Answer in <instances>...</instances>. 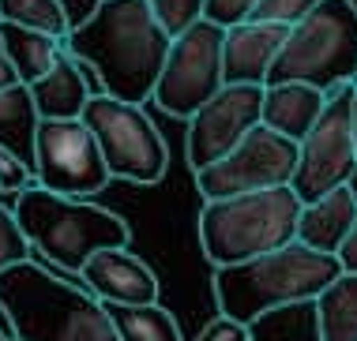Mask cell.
<instances>
[{
	"mask_svg": "<svg viewBox=\"0 0 357 341\" xmlns=\"http://www.w3.org/2000/svg\"><path fill=\"white\" fill-rule=\"evenodd\" d=\"M169 42L147 0H98V8L68 31L64 49L98 75L105 94L143 105L154 97Z\"/></svg>",
	"mask_w": 357,
	"mask_h": 341,
	"instance_id": "obj_1",
	"label": "cell"
},
{
	"mask_svg": "<svg viewBox=\"0 0 357 341\" xmlns=\"http://www.w3.org/2000/svg\"><path fill=\"white\" fill-rule=\"evenodd\" d=\"M0 311L19 341H121L109 304L38 259L0 270Z\"/></svg>",
	"mask_w": 357,
	"mask_h": 341,
	"instance_id": "obj_2",
	"label": "cell"
},
{
	"mask_svg": "<svg viewBox=\"0 0 357 341\" xmlns=\"http://www.w3.org/2000/svg\"><path fill=\"white\" fill-rule=\"evenodd\" d=\"M339 274V255H327V251L294 240L286 248L267 251V255L234 262V267H215L211 285H215V304L222 315L248 326L256 315L271 308L316 300Z\"/></svg>",
	"mask_w": 357,
	"mask_h": 341,
	"instance_id": "obj_3",
	"label": "cell"
},
{
	"mask_svg": "<svg viewBox=\"0 0 357 341\" xmlns=\"http://www.w3.org/2000/svg\"><path fill=\"white\" fill-rule=\"evenodd\" d=\"M15 218L34 248V259H45L64 278L83 281V262L102 248H128L132 229L121 214L91 199L56 195L42 184H31L15 195Z\"/></svg>",
	"mask_w": 357,
	"mask_h": 341,
	"instance_id": "obj_4",
	"label": "cell"
},
{
	"mask_svg": "<svg viewBox=\"0 0 357 341\" xmlns=\"http://www.w3.org/2000/svg\"><path fill=\"white\" fill-rule=\"evenodd\" d=\"M301 207V195L289 184L226 195V199H204L199 248H204L211 267H234V262L267 255V251L297 240Z\"/></svg>",
	"mask_w": 357,
	"mask_h": 341,
	"instance_id": "obj_5",
	"label": "cell"
},
{
	"mask_svg": "<svg viewBox=\"0 0 357 341\" xmlns=\"http://www.w3.org/2000/svg\"><path fill=\"white\" fill-rule=\"evenodd\" d=\"M357 79V4L324 0L289 26L267 83H308L331 94L335 86Z\"/></svg>",
	"mask_w": 357,
	"mask_h": 341,
	"instance_id": "obj_6",
	"label": "cell"
},
{
	"mask_svg": "<svg viewBox=\"0 0 357 341\" xmlns=\"http://www.w3.org/2000/svg\"><path fill=\"white\" fill-rule=\"evenodd\" d=\"M79 120L98 139V150L109 165L113 180L128 184H158L169 169V146L143 105L121 102L113 94H91Z\"/></svg>",
	"mask_w": 357,
	"mask_h": 341,
	"instance_id": "obj_7",
	"label": "cell"
},
{
	"mask_svg": "<svg viewBox=\"0 0 357 341\" xmlns=\"http://www.w3.org/2000/svg\"><path fill=\"white\" fill-rule=\"evenodd\" d=\"M357 169V135H354V83H342L327 94V105L316 128L297 143V173L294 188L301 203L350 184Z\"/></svg>",
	"mask_w": 357,
	"mask_h": 341,
	"instance_id": "obj_8",
	"label": "cell"
},
{
	"mask_svg": "<svg viewBox=\"0 0 357 341\" xmlns=\"http://www.w3.org/2000/svg\"><path fill=\"white\" fill-rule=\"evenodd\" d=\"M222 38H226V26L211 23L204 15L199 23H192L185 34L169 42L166 64H162L158 86H154V102L162 113L188 120L199 105H207L226 86V79H222Z\"/></svg>",
	"mask_w": 357,
	"mask_h": 341,
	"instance_id": "obj_9",
	"label": "cell"
},
{
	"mask_svg": "<svg viewBox=\"0 0 357 341\" xmlns=\"http://www.w3.org/2000/svg\"><path fill=\"white\" fill-rule=\"evenodd\" d=\"M294 173H297V143L271 132L267 124H256L226 158L196 173V188L204 199H226V195L294 184Z\"/></svg>",
	"mask_w": 357,
	"mask_h": 341,
	"instance_id": "obj_10",
	"label": "cell"
},
{
	"mask_svg": "<svg viewBox=\"0 0 357 341\" xmlns=\"http://www.w3.org/2000/svg\"><path fill=\"white\" fill-rule=\"evenodd\" d=\"M98 139L83 120H42L38 124V165L34 184L72 199H91L109 184Z\"/></svg>",
	"mask_w": 357,
	"mask_h": 341,
	"instance_id": "obj_11",
	"label": "cell"
},
{
	"mask_svg": "<svg viewBox=\"0 0 357 341\" xmlns=\"http://www.w3.org/2000/svg\"><path fill=\"white\" fill-rule=\"evenodd\" d=\"M256 124H264V86L259 83H226L207 105H199L188 116L185 158L192 165V173L226 158Z\"/></svg>",
	"mask_w": 357,
	"mask_h": 341,
	"instance_id": "obj_12",
	"label": "cell"
},
{
	"mask_svg": "<svg viewBox=\"0 0 357 341\" xmlns=\"http://www.w3.org/2000/svg\"><path fill=\"white\" fill-rule=\"evenodd\" d=\"M79 278L102 304H154L158 300V274L128 248L94 251L83 262Z\"/></svg>",
	"mask_w": 357,
	"mask_h": 341,
	"instance_id": "obj_13",
	"label": "cell"
},
{
	"mask_svg": "<svg viewBox=\"0 0 357 341\" xmlns=\"http://www.w3.org/2000/svg\"><path fill=\"white\" fill-rule=\"evenodd\" d=\"M286 34H289L286 23H264V19H245V23L226 26V38H222V79L264 86Z\"/></svg>",
	"mask_w": 357,
	"mask_h": 341,
	"instance_id": "obj_14",
	"label": "cell"
},
{
	"mask_svg": "<svg viewBox=\"0 0 357 341\" xmlns=\"http://www.w3.org/2000/svg\"><path fill=\"white\" fill-rule=\"evenodd\" d=\"M91 94H102L98 75L79 56H72L68 49H61V56L53 61L50 72L31 83V97L42 120H79Z\"/></svg>",
	"mask_w": 357,
	"mask_h": 341,
	"instance_id": "obj_15",
	"label": "cell"
},
{
	"mask_svg": "<svg viewBox=\"0 0 357 341\" xmlns=\"http://www.w3.org/2000/svg\"><path fill=\"white\" fill-rule=\"evenodd\" d=\"M354 225H357V195L350 184H342V188L327 191L301 207L297 240L316 251H327V255H339V248L354 232Z\"/></svg>",
	"mask_w": 357,
	"mask_h": 341,
	"instance_id": "obj_16",
	"label": "cell"
},
{
	"mask_svg": "<svg viewBox=\"0 0 357 341\" xmlns=\"http://www.w3.org/2000/svg\"><path fill=\"white\" fill-rule=\"evenodd\" d=\"M327 105V94L308 83H271L264 86V124L286 139L301 143L316 128Z\"/></svg>",
	"mask_w": 357,
	"mask_h": 341,
	"instance_id": "obj_17",
	"label": "cell"
},
{
	"mask_svg": "<svg viewBox=\"0 0 357 341\" xmlns=\"http://www.w3.org/2000/svg\"><path fill=\"white\" fill-rule=\"evenodd\" d=\"M38 105L31 97V86L15 83L0 90V146L15 150L26 165H38Z\"/></svg>",
	"mask_w": 357,
	"mask_h": 341,
	"instance_id": "obj_18",
	"label": "cell"
},
{
	"mask_svg": "<svg viewBox=\"0 0 357 341\" xmlns=\"http://www.w3.org/2000/svg\"><path fill=\"white\" fill-rule=\"evenodd\" d=\"M0 42L8 49V61L15 64L19 83L31 86L34 79H42L45 72L53 68V61L61 56L64 38L34 31V26H19V23H4L0 19Z\"/></svg>",
	"mask_w": 357,
	"mask_h": 341,
	"instance_id": "obj_19",
	"label": "cell"
},
{
	"mask_svg": "<svg viewBox=\"0 0 357 341\" xmlns=\"http://www.w3.org/2000/svg\"><path fill=\"white\" fill-rule=\"evenodd\" d=\"M248 341H324L316 300L271 308L248 323Z\"/></svg>",
	"mask_w": 357,
	"mask_h": 341,
	"instance_id": "obj_20",
	"label": "cell"
},
{
	"mask_svg": "<svg viewBox=\"0 0 357 341\" xmlns=\"http://www.w3.org/2000/svg\"><path fill=\"white\" fill-rule=\"evenodd\" d=\"M324 341H357V270H342L316 296Z\"/></svg>",
	"mask_w": 357,
	"mask_h": 341,
	"instance_id": "obj_21",
	"label": "cell"
},
{
	"mask_svg": "<svg viewBox=\"0 0 357 341\" xmlns=\"http://www.w3.org/2000/svg\"><path fill=\"white\" fill-rule=\"evenodd\" d=\"M109 315L121 330V341H185L169 308L154 304H109Z\"/></svg>",
	"mask_w": 357,
	"mask_h": 341,
	"instance_id": "obj_22",
	"label": "cell"
},
{
	"mask_svg": "<svg viewBox=\"0 0 357 341\" xmlns=\"http://www.w3.org/2000/svg\"><path fill=\"white\" fill-rule=\"evenodd\" d=\"M0 19L19 26H34V31L68 38V12L61 0H0Z\"/></svg>",
	"mask_w": 357,
	"mask_h": 341,
	"instance_id": "obj_23",
	"label": "cell"
},
{
	"mask_svg": "<svg viewBox=\"0 0 357 341\" xmlns=\"http://www.w3.org/2000/svg\"><path fill=\"white\" fill-rule=\"evenodd\" d=\"M26 259H34V248L26 240L23 225H19L15 210L0 199V270L15 267V262H26Z\"/></svg>",
	"mask_w": 357,
	"mask_h": 341,
	"instance_id": "obj_24",
	"label": "cell"
},
{
	"mask_svg": "<svg viewBox=\"0 0 357 341\" xmlns=\"http://www.w3.org/2000/svg\"><path fill=\"white\" fill-rule=\"evenodd\" d=\"M147 4H151V12L158 15V23L166 26V34L177 38V34H185L192 23L204 19L207 0H147Z\"/></svg>",
	"mask_w": 357,
	"mask_h": 341,
	"instance_id": "obj_25",
	"label": "cell"
},
{
	"mask_svg": "<svg viewBox=\"0 0 357 341\" xmlns=\"http://www.w3.org/2000/svg\"><path fill=\"white\" fill-rule=\"evenodd\" d=\"M34 184V169L19 158L15 150H8V146H0V199L8 203V207H15V195L23 188H31Z\"/></svg>",
	"mask_w": 357,
	"mask_h": 341,
	"instance_id": "obj_26",
	"label": "cell"
},
{
	"mask_svg": "<svg viewBox=\"0 0 357 341\" xmlns=\"http://www.w3.org/2000/svg\"><path fill=\"white\" fill-rule=\"evenodd\" d=\"M316 4H324V0H256V8H252V15H248V19H264V23H286V26H294L297 19H305Z\"/></svg>",
	"mask_w": 357,
	"mask_h": 341,
	"instance_id": "obj_27",
	"label": "cell"
},
{
	"mask_svg": "<svg viewBox=\"0 0 357 341\" xmlns=\"http://www.w3.org/2000/svg\"><path fill=\"white\" fill-rule=\"evenodd\" d=\"M252 8H256V0H207L204 15L218 26H234V23H245L252 15Z\"/></svg>",
	"mask_w": 357,
	"mask_h": 341,
	"instance_id": "obj_28",
	"label": "cell"
},
{
	"mask_svg": "<svg viewBox=\"0 0 357 341\" xmlns=\"http://www.w3.org/2000/svg\"><path fill=\"white\" fill-rule=\"evenodd\" d=\"M196 341H248V326L218 311V315L211 319L204 330H199V338H196Z\"/></svg>",
	"mask_w": 357,
	"mask_h": 341,
	"instance_id": "obj_29",
	"label": "cell"
},
{
	"mask_svg": "<svg viewBox=\"0 0 357 341\" xmlns=\"http://www.w3.org/2000/svg\"><path fill=\"white\" fill-rule=\"evenodd\" d=\"M339 262H342V270H357V225H354L350 237H346V244L339 248Z\"/></svg>",
	"mask_w": 357,
	"mask_h": 341,
	"instance_id": "obj_30",
	"label": "cell"
},
{
	"mask_svg": "<svg viewBox=\"0 0 357 341\" xmlns=\"http://www.w3.org/2000/svg\"><path fill=\"white\" fill-rule=\"evenodd\" d=\"M15 83H19L15 64L8 61V49H4V42H0V90H4V86H15Z\"/></svg>",
	"mask_w": 357,
	"mask_h": 341,
	"instance_id": "obj_31",
	"label": "cell"
},
{
	"mask_svg": "<svg viewBox=\"0 0 357 341\" xmlns=\"http://www.w3.org/2000/svg\"><path fill=\"white\" fill-rule=\"evenodd\" d=\"M354 135H357V79H354Z\"/></svg>",
	"mask_w": 357,
	"mask_h": 341,
	"instance_id": "obj_32",
	"label": "cell"
},
{
	"mask_svg": "<svg viewBox=\"0 0 357 341\" xmlns=\"http://www.w3.org/2000/svg\"><path fill=\"white\" fill-rule=\"evenodd\" d=\"M0 341H19V338L12 334V330H4V326H0Z\"/></svg>",
	"mask_w": 357,
	"mask_h": 341,
	"instance_id": "obj_33",
	"label": "cell"
},
{
	"mask_svg": "<svg viewBox=\"0 0 357 341\" xmlns=\"http://www.w3.org/2000/svg\"><path fill=\"white\" fill-rule=\"evenodd\" d=\"M350 188H354V195H357V169H354V177H350Z\"/></svg>",
	"mask_w": 357,
	"mask_h": 341,
	"instance_id": "obj_34",
	"label": "cell"
},
{
	"mask_svg": "<svg viewBox=\"0 0 357 341\" xmlns=\"http://www.w3.org/2000/svg\"><path fill=\"white\" fill-rule=\"evenodd\" d=\"M0 195H4V191H0Z\"/></svg>",
	"mask_w": 357,
	"mask_h": 341,
	"instance_id": "obj_35",
	"label": "cell"
}]
</instances>
